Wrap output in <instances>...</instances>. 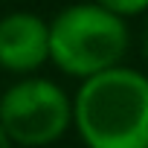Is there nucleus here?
Wrapping results in <instances>:
<instances>
[{
	"instance_id": "nucleus-2",
	"label": "nucleus",
	"mask_w": 148,
	"mask_h": 148,
	"mask_svg": "<svg viewBox=\"0 0 148 148\" xmlns=\"http://www.w3.org/2000/svg\"><path fill=\"white\" fill-rule=\"evenodd\" d=\"M131 44V23L105 3H76L49 21V61L70 79L87 82L122 67Z\"/></svg>"
},
{
	"instance_id": "nucleus-7",
	"label": "nucleus",
	"mask_w": 148,
	"mask_h": 148,
	"mask_svg": "<svg viewBox=\"0 0 148 148\" xmlns=\"http://www.w3.org/2000/svg\"><path fill=\"white\" fill-rule=\"evenodd\" d=\"M142 44H145V55H148V26H145V35H142Z\"/></svg>"
},
{
	"instance_id": "nucleus-5",
	"label": "nucleus",
	"mask_w": 148,
	"mask_h": 148,
	"mask_svg": "<svg viewBox=\"0 0 148 148\" xmlns=\"http://www.w3.org/2000/svg\"><path fill=\"white\" fill-rule=\"evenodd\" d=\"M105 6H108L119 21H125V23H131L134 18L148 15V3H145V0H139V3H119V0H105Z\"/></svg>"
},
{
	"instance_id": "nucleus-6",
	"label": "nucleus",
	"mask_w": 148,
	"mask_h": 148,
	"mask_svg": "<svg viewBox=\"0 0 148 148\" xmlns=\"http://www.w3.org/2000/svg\"><path fill=\"white\" fill-rule=\"evenodd\" d=\"M0 148H15V145L9 142V136L3 134V128H0Z\"/></svg>"
},
{
	"instance_id": "nucleus-4",
	"label": "nucleus",
	"mask_w": 148,
	"mask_h": 148,
	"mask_svg": "<svg viewBox=\"0 0 148 148\" xmlns=\"http://www.w3.org/2000/svg\"><path fill=\"white\" fill-rule=\"evenodd\" d=\"M49 61V21L18 9L0 15V70L12 76H38Z\"/></svg>"
},
{
	"instance_id": "nucleus-3",
	"label": "nucleus",
	"mask_w": 148,
	"mask_h": 148,
	"mask_svg": "<svg viewBox=\"0 0 148 148\" xmlns=\"http://www.w3.org/2000/svg\"><path fill=\"white\" fill-rule=\"evenodd\" d=\"M0 128L21 148L55 145L73 128V96L44 76L18 79L0 93Z\"/></svg>"
},
{
	"instance_id": "nucleus-1",
	"label": "nucleus",
	"mask_w": 148,
	"mask_h": 148,
	"mask_svg": "<svg viewBox=\"0 0 148 148\" xmlns=\"http://www.w3.org/2000/svg\"><path fill=\"white\" fill-rule=\"evenodd\" d=\"M73 128L84 148H148V76L122 64L82 82Z\"/></svg>"
}]
</instances>
